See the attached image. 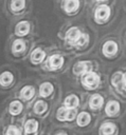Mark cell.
Listing matches in <instances>:
<instances>
[{"instance_id":"1","label":"cell","mask_w":126,"mask_h":135,"mask_svg":"<svg viewBox=\"0 0 126 135\" xmlns=\"http://www.w3.org/2000/svg\"><path fill=\"white\" fill-rule=\"evenodd\" d=\"M66 39L70 44L79 47L87 43L88 36L86 34H82L77 27H71L66 33Z\"/></svg>"},{"instance_id":"2","label":"cell","mask_w":126,"mask_h":135,"mask_svg":"<svg viewBox=\"0 0 126 135\" xmlns=\"http://www.w3.org/2000/svg\"><path fill=\"white\" fill-rule=\"evenodd\" d=\"M100 82H101L100 76L96 73L92 72V71L89 72V73H87V74H85V75H83L82 83L88 90H94V89H96L98 86Z\"/></svg>"},{"instance_id":"3","label":"cell","mask_w":126,"mask_h":135,"mask_svg":"<svg viewBox=\"0 0 126 135\" xmlns=\"http://www.w3.org/2000/svg\"><path fill=\"white\" fill-rule=\"evenodd\" d=\"M23 102L19 99H13L8 102V104L6 105V114L12 117V118H16L18 116H20L23 112Z\"/></svg>"},{"instance_id":"4","label":"cell","mask_w":126,"mask_h":135,"mask_svg":"<svg viewBox=\"0 0 126 135\" xmlns=\"http://www.w3.org/2000/svg\"><path fill=\"white\" fill-rule=\"evenodd\" d=\"M1 135H23L22 126L15 121H7L2 123Z\"/></svg>"},{"instance_id":"5","label":"cell","mask_w":126,"mask_h":135,"mask_svg":"<svg viewBox=\"0 0 126 135\" xmlns=\"http://www.w3.org/2000/svg\"><path fill=\"white\" fill-rule=\"evenodd\" d=\"M39 129V122L35 118H26L22 124L23 135H36Z\"/></svg>"},{"instance_id":"6","label":"cell","mask_w":126,"mask_h":135,"mask_svg":"<svg viewBox=\"0 0 126 135\" xmlns=\"http://www.w3.org/2000/svg\"><path fill=\"white\" fill-rule=\"evenodd\" d=\"M15 83V76L11 71H3L0 73V89L7 90Z\"/></svg>"},{"instance_id":"7","label":"cell","mask_w":126,"mask_h":135,"mask_svg":"<svg viewBox=\"0 0 126 135\" xmlns=\"http://www.w3.org/2000/svg\"><path fill=\"white\" fill-rule=\"evenodd\" d=\"M18 96H19V100H21V101H26V102L31 101L35 96V88L30 84L23 85L19 90Z\"/></svg>"},{"instance_id":"8","label":"cell","mask_w":126,"mask_h":135,"mask_svg":"<svg viewBox=\"0 0 126 135\" xmlns=\"http://www.w3.org/2000/svg\"><path fill=\"white\" fill-rule=\"evenodd\" d=\"M109 16H110V7L105 4L98 6L94 12V18L97 23L105 22L109 18Z\"/></svg>"},{"instance_id":"9","label":"cell","mask_w":126,"mask_h":135,"mask_svg":"<svg viewBox=\"0 0 126 135\" xmlns=\"http://www.w3.org/2000/svg\"><path fill=\"white\" fill-rule=\"evenodd\" d=\"M62 64H64V57L58 55V54H54V55L50 56L48 61H47L48 69H50L52 71L60 69L62 66Z\"/></svg>"},{"instance_id":"10","label":"cell","mask_w":126,"mask_h":135,"mask_svg":"<svg viewBox=\"0 0 126 135\" xmlns=\"http://www.w3.org/2000/svg\"><path fill=\"white\" fill-rule=\"evenodd\" d=\"M30 30H31L30 22L26 21V20H21L15 26V34L19 37H23V36H26L30 33Z\"/></svg>"},{"instance_id":"11","label":"cell","mask_w":126,"mask_h":135,"mask_svg":"<svg viewBox=\"0 0 126 135\" xmlns=\"http://www.w3.org/2000/svg\"><path fill=\"white\" fill-rule=\"evenodd\" d=\"M91 68H92V64L90 61H79L74 65L73 72L76 75H85L91 72Z\"/></svg>"},{"instance_id":"12","label":"cell","mask_w":126,"mask_h":135,"mask_svg":"<svg viewBox=\"0 0 126 135\" xmlns=\"http://www.w3.org/2000/svg\"><path fill=\"white\" fill-rule=\"evenodd\" d=\"M100 135H118V128L112 122H104L98 130Z\"/></svg>"},{"instance_id":"13","label":"cell","mask_w":126,"mask_h":135,"mask_svg":"<svg viewBox=\"0 0 126 135\" xmlns=\"http://www.w3.org/2000/svg\"><path fill=\"white\" fill-rule=\"evenodd\" d=\"M102 51H103V54L106 57H111V56L116 54V52H118V44L114 41H107V42L104 43Z\"/></svg>"},{"instance_id":"14","label":"cell","mask_w":126,"mask_h":135,"mask_svg":"<svg viewBox=\"0 0 126 135\" xmlns=\"http://www.w3.org/2000/svg\"><path fill=\"white\" fill-rule=\"evenodd\" d=\"M105 112L108 116L112 117V116H115L118 115V113L120 112V103L115 100H110L107 104H106V108H105Z\"/></svg>"},{"instance_id":"15","label":"cell","mask_w":126,"mask_h":135,"mask_svg":"<svg viewBox=\"0 0 126 135\" xmlns=\"http://www.w3.org/2000/svg\"><path fill=\"white\" fill-rule=\"evenodd\" d=\"M25 49H26L25 41L22 40V39H16L12 43V53L14 55H18V54L24 52Z\"/></svg>"},{"instance_id":"16","label":"cell","mask_w":126,"mask_h":135,"mask_svg":"<svg viewBox=\"0 0 126 135\" xmlns=\"http://www.w3.org/2000/svg\"><path fill=\"white\" fill-rule=\"evenodd\" d=\"M104 104V98L100 94H94L89 100V105L92 110H98Z\"/></svg>"},{"instance_id":"17","label":"cell","mask_w":126,"mask_h":135,"mask_svg":"<svg viewBox=\"0 0 126 135\" xmlns=\"http://www.w3.org/2000/svg\"><path fill=\"white\" fill-rule=\"evenodd\" d=\"M44 57H46L44 51H42L41 49L37 47L31 54V61H32L33 64H38V63H40L44 59Z\"/></svg>"},{"instance_id":"18","label":"cell","mask_w":126,"mask_h":135,"mask_svg":"<svg viewBox=\"0 0 126 135\" xmlns=\"http://www.w3.org/2000/svg\"><path fill=\"white\" fill-rule=\"evenodd\" d=\"M48 110V103L44 100H37L34 104H33V112L37 115H42L47 112Z\"/></svg>"},{"instance_id":"19","label":"cell","mask_w":126,"mask_h":135,"mask_svg":"<svg viewBox=\"0 0 126 135\" xmlns=\"http://www.w3.org/2000/svg\"><path fill=\"white\" fill-rule=\"evenodd\" d=\"M54 91V86L51 82H43L39 86V95L41 97H49Z\"/></svg>"},{"instance_id":"20","label":"cell","mask_w":126,"mask_h":135,"mask_svg":"<svg viewBox=\"0 0 126 135\" xmlns=\"http://www.w3.org/2000/svg\"><path fill=\"white\" fill-rule=\"evenodd\" d=\"M78 7H79L78 0H65V2H64V8L69 14L76 12L78 9Z\"/></svg>"},{"instance_id":"21","label":"cell","mask_w":126,"mask_h":135,"mask_svg":"<svg viewBox=\"0 0 126 135\" xmlns=\"http://www.w3.org/2000/svg\"><path fill=\"white\" fill-rule=\"evenodd\" d=\"M79 103V99L76 95H69L66 97L64 101V105L66 109H75Z\"/></svg>"},{"instance_id":"22","label":"cell","mask_w":126,"mask_h":135,"mask_svg":"<svg viewBox=\"0 0 126 135\" xmlns=\"http://www.w3.org/2000/svg\"><path fill=\"white\" fill-rule=\"evenodd\" d=\"M25 7V0H11L10 8L14 13H19Z\"/></svg>"},{"instance_id":"23","label":"cell","mask_w":126,"mask_h":135,"mask_svg":"<svg viewBox=\"0 0 126 135\" xmlns=\"http://www.w3.org/2000/svg\"><path fill=\"white\" fill-rule=\"evenodd\" d=\"M90 120H91V116L87 112L79 113L77 115V118H76V122H77V124L79 127H86V126H88L89 122H90Z\"/></svg>"},{"instance_id":"24","label":"cell","mask_w":126,"mask_h":135,"mask_svg":"<svg viewBox=\"0 0 126 135\" xmlns=\"http://www.w3.org/2000/svg\"><path fill=\"white\" fill-rule=\"evenodd\" d=\"M111 82H112V85L114 88L120 89L122 86V84H123V74L121 72L114 73L112 78H111Z\"/></svg>"},{"instance_id":"25","label":"cell","mask_w":126,"mask_h":135,"mask_svg":"<svg viewBox=\"0 0 126 135\" xmlns=\"http://www.w3.org/2000/svg\"><path fill=\"white\" fill-rule=\"evenodd\" d=\"M76 117V110L75 109H67L66 111V121H72Z\"/></svg>"},{"instance_id":"26","label":"cell","mask_w":126,"mask_h":135,"mask_svg":"<svg viewBox=\"0 0 126 135\" xmlns=\"http://www.w3.org/2000/svg\"><path fill=\"white\" fill-rule=\"evenodd\" d=\"M66 111H67V109L65 107H61V108L58 109L56 117L59 121H66Z\"/></svg>"},{"instance_id":"27","label":"cell","mask_w":126,"mask_h":135,"mask_svg":"<svg viewBox=\"0 0 126 135\" xmlns=\"http://www.w3.org/2000/svg\"><path fill=\"white\" fill-rule=\"evenodd\" d=\"M123 85H124V88H126V74L123 75Z\"/></svg>"},{"instance_id":"28","label":"cell","mask_w":126,"mask_h":135,"mask_svg":"<svg viewBox=\"0 0 126 135\" xmlns=\"http://www.w3.org/2000/svg\"><path fill=\"white\" fill-rule=\"evenodd\" d=\"M56 135H68L67 133H65V132H59V133H57Z\"/></svg>"},{"instance_id":"29","label":"cell","mask_w":126,"mask_h":135,"mask_svg":"<svg viewBox=\"0 0 126 135\" xmlns=\"http://www.w3.org/2000/svg\"><path fill=\"white\" fill-rule=\"evenodd\" d=\"M1 130H2V121L0 119V135H1Z\"/></svg>"},{"instance_id":"30","label":"cell","mask_w":126,"mask_h":135,"mask_svg":"<svg viewBox=\"0 0 126 135\" xmlns=\"http://www.w3.org/2000/svg\"><path fill=\"white\" fill-rule=\"evenodd\" d=\"M96 1H106V0H96Z\"/></svg>"}]
</instances>
